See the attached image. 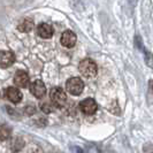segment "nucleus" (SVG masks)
I'll use <instances>...</instances> for the list:
<instances>
[{
	"label": "nucleus",
	"instance_id": "nucleus-2",
	"mask_svg": "<svg viewBox=\"0 0 153 153\" xmlns=\"http://www.w3.org/2000/svg\"><path fill=\"white\" fill-rule=\"evenodd\" d=\"M50 98H51V101L53 102V105L56 107H63L67 102L66 92L61 88H53L50 92Z\"/></svg>",
	"mask_w": 153,
	"mask_h": 153
},
{
	"label": "nucleus",
	"instance_id": "nucleus-15",
	"mask_svg": "<svg viewBox=\"0 0 153 153\" xmlns=\"http://www.w3.org/2000/svg\"><path fill=\"white\" fill-rule=\"evenodd\" d=\"M35 112H36V107L35 106H27V107L24 108V113L27 115H32L35 114Z\"/></svg>",
	"mask_w": 153,
	"mask_h": 153
},
{
	"label": "nucleus",
	"instance_id": "nucleus-8",
	"mask_svg": "<svg viewBox=\"0 0 153 153\" xmlns=\"http://www.w3.org/2000/svg\"><path fill=\"white\" fill-rule=\"evenodd\" d=\"M61 44L67 48H71L76 44V35L70 30L65 31L61 36Z\"/></svg>",
	"mask_w": 153,
	"mask_h": 153
},
{
	"label": "nucleus",
	"instance_id": "nucleus-12",
	"mask_svg": "<svg viewBox=\"0 0 153 153\" xmlns=\"http://www.w3.org/2000/svg\"><path fill=\"white\" fill-rule=\"evenodd\" d=\"M12 130L7 124H1L0 126V140H7L10 137Z\"/></svg>",
	"mask_w": 153,
	"mask_h": 153
},
{
	"label": "nucleus",
	"instance_id": "nucleus-14",
	"mask_svg": "<svg viewBox=\"0 0 153 153\" xmlns=\"http://www.w3.org/2000/svg\"><path fill=\"white\" fill-rule=\"evenodd\" d=\"M42 109H43L44 113H51V112L53 111V107L51 106L50 102H44V104L42 105Z\"/></svg>",
	"mask_w": 153,
	"mask_h": 153
},
{
	"label": "nucleus",
	"instance_id": "nucleus-7",
	"mask_svg": "<svg viewBox=\"0 0 153 153\" xmlns=\"http://www.w3.org/2000/svg\"><path fill=\"white\" fill-rule=\"evenodd\" d=\"M5 97H6V99L9 100L10 102L17 104V102H20L21 99H22V93H21V91H20L17 88L10 86V88H7V89L5 90Z\"/></svg>",
	"mask_w": 153,
	"mask_h": 153
},
{
	"label": "nucleus",
	"instance_id": "nucleus-13",
	"mask_svg": "<svg viewBox=\"0 0 153 153\" xmlns=\"http://www.w3.org/2000/svg\"><path fill=\"white\" fill-rule=\"evenodd\" d=\"M23 145H24V143H23L22 139H20V138H16L15 140L13 142L12 149H13V151H14V152H17V151H20V150L22 149Z\"/></svg>",
	"mask_w": 153,
	"mask_h": 153
},
{
	"label": "nucleus",
	"instance_id": "nucleus-9",
	"mask_svg": "<svg viewBox=\"0 0 153 153\" xmlns=\"http://www.w3.org/2000/svg\"><path fill=\"white\" fill-rule=\"evenodd\" d=\"M14 83L19 88H27L29 85V75L24 70H19L14 75Z\"/></svg>",
	"mask_w": 153,
	"mask_h": 153
},
{
	"label": "nucleus",
	"instance_id": "nucleus-11",
	"mask_svg": "<svg viewBox=\"0 0 153 153\" xmlns=\"http://www.w3.org/2000/svg\"><path fill=\"white\" fill-rule=\"evenodd\" d=\"M32 28H33V21L31 19H23L17 25V29L21 32H29L32 30Z\"/></svg>",
	"mask_w": 153,
	"mask_h": 153
},
{
	"label": "nucleus",
	"instance_id": "nucleus-3",
	"mask_svg": "<svg viewBox=\"0 0 153 153\" xmlns=\"http://www.w3.org/2000/svg\"><path fill=\"white\" fill-rule=\"evenodd\" d=\"M66 89H67V91L70 94L79 96L82 93V91H83V89H84V83L78 77H71V78H69L68 81H67V83H66Z\"/></svg>",
	"mask_w": 153,
	"mask_h": 153
},
{
	"label": "nucleus",
	"instance_id": "nucleus-4",
	"mask_svg": "<svg viewBox=\"0 0 153 153\" xmlns=\"http://www.w3.org/2000/svg\"><path fill=\"white\" fill-rule=\"evenodd\" d=\"M79 108H81V111H82L84 114L92 115L97 112L98 106H97V102L92 99V98H86V99L82 100V101L79 102Z\"/></svg>",
	"mask_w": 153,
	"mask_h": 153
},
{
	"label": "nucleus",
	"instance_id": "nucleus-6",
	"mask_svg": "<svg viewBox=\"0 0 153 153\" xmlns=\"http://www.w3.org/2000/svg\"><path fill=\"white\" fill-rule=\"evenodd\" d=\"M15 62V55L10 51H1L0 52V67L8 68Z\"/></svg>",
	"mask_w": 153,
	"mask_h": 153
},
{
	"label": "nucleus",
	"instance_id": "nucleus-16",
	"mask_svg": "<svg viewBox=\"0 0 153 153\" xmlns=\"http://www.w3.org/2000/svg\"><path fill=\"white\" fill-rule=\"evenodd\" d=\"M149 99L153 102V81H150L149 83Z\"/></svg>",
	"mask_w": 153,
	"mask_h": 153
},
{
	"label": "nucleus",
	"instance_id": "nucleus-10",
	"mask_svg": "<svg viewBox=\"0 0 153 153\" xmlns=\"http://www.w3.org/2000/svg\"><path fill=\"white\" fill-rule=\"evenodd\" d=\"M53 28L50 24H47V23H42V24H39L38 28H37V35L44 39L51 38L53 36Z\"/></svg>",
	"mask_w": 153,
	"mask_h": 153
},
{
	"label": "nucleus",
	"instance_id": "nucleus-5",
	"mask_svg": "<svg viewBox=\"0 0 153 153\" xmlns=\"http://www.w3.org/2000/svg\"><path fill=\"white\" fill-rule=\"evenodd\" d=\"M30 92L36 97V98H43L46 94V88L45 84L40 81V79H37L35 82H32L30 84Z\"/></svg>",
	"mask_w": 153,
	"mask_h": 153
},
{
	"label": "nucleus",
	"instance_id": "nucleus-1",
	"mask_svg": "<svg viewBox=\"0 0 153 153\" xmlns=\"http://www.w3.org/2000/svg\"><path fill=\"white\" fill-rule=\"evenodd\" d=\"M78 69H79V73L85 77H94L97 75V71H98L97 65H96V62L93 61L92 59H84V60H82V61L79 62Z\"/></svg>",
	"mask_w": 153,
	"mask_h": 153
}]
</instances>
